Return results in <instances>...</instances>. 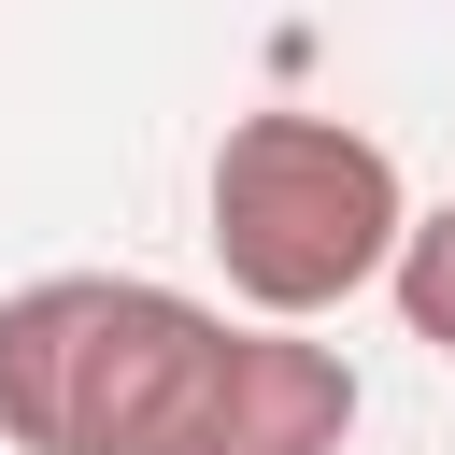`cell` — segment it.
Here are the masks:
<instances>
[{"mask_svg":"<svg viewBox=\"0 0 455 455\" xmlns=\"http://www.w3.org/2000/svg\"><path fill=\"white\" fill-rule=\"evenodd\" d=\"M355 370L299 327H228L142 270H43L0 299L14 455H341Z\"/></svg>","mask_w":455,"mask_h":455,"instance_id":"6da1fadb","label":"cell"},{"mask_svg":"<svg viewBox=\"0 0 455 455\" xmlns=\"http://www.w3.org/2000/svg\"><path fill=\"white\" fill-rule=\"evenodd\" d=\"M384 284H398V313H412V341H441V355H455V199L398 228V256H384Z\"/></svg>","mask_w":455,"mask_h":455,"instance_id":"3957f363","label":"cell"},{"mask_svg":"<svg viewBox=\"0 0 455 455\" xmlns=\"http://www.w3.org/2000/svg\"><path fill=\"white\" fill-rule=\"evenodd\" d=\"M398 228H412L398 156L341 114H242L213 142V256H228V299L270 327H313L355 284H384Z\"/></svg>","mask_w":455,"mask_h":455,"instance_id":"7a4b0ae2","label":"cell"}]
</instances>
